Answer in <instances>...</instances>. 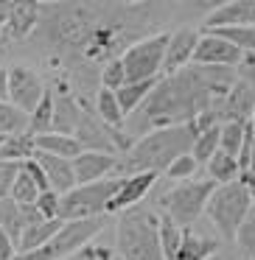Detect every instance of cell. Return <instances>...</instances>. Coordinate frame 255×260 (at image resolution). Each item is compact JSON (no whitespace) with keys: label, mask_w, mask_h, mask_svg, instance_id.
<instances>
[{"label":"cell","mask_w":255,"mask_h":260,"mask_svg":"<svg viewBox=\"0 0 255 260\" xmlns=\"http://www.w3.org/2000/svg\"><path fill=\"white\" fill-rule=\"evenodd\" d=\"M168 6L163 3H42L37 40L48 51V62L62 70L65 81L81 107H93L96 64L121 59L135 42L152 37Z\"/></svg>","instance_id":"obj_1"},{"label":"cell","mask_w":255,"mask_h":260,"mask_svg":"<svg viewBox=\"0 0 255 260\" xmlns=\"http://www.w3.org/2000/svg\"><path fill=\"white\" fill-rule=\"evenodd\" d=\"M236 84L238 76L230 68L188 64L185 70H180L174 76H163L157 90L143 104L146 126H152L154 132V129H165V126L193 123L202 115L216 112L219 104L230 95V90Z\"/></svg>","instance_id":"obj_2"},{"label":"cell","mask_w":255,"mask_h":260,"mask_svg":"<svg viewBox=\"0 0 255 260\" xmlns=\"http://www.w3.org/2000/svg\"><path fill=\"white\" fill-rule=\"evenodd\" d=\"M199 137L196 123H182V126H165V129H154L149 135L137 137L132 151L118 162L124 176L132 174H163L168 171L182 154L193 151V143Z\"/></svg>","instance_id":"obj_3"},{"label":"cell","mask_w":255,"mask_h":260,"mask_svg":"<svg viewBox=\"0 0 255 260\" xmlns=\"http://www.w3.org/2000/svg\"><path fill=\"white\" fill-rule=\"evenodd\" d=\"M115 252L121 260H165L160 243V215L146 207H135L118 215Z\"/></svg>","instance_id":"obj_4"},{"label":"cell","mask_w":255,"mask_h":260,"mask_svg":"<svg viewBox=\"0 0 255 260\" xmlns=\"http://www.w3.org/2000/svg\"><path fill=\"white\" fill-rule=\"evenodd\" d=\"M252 207H255L252 190L238 179V182H230V185L216 187V193L210 196L205 213H208L210 224L216 226V232H219L224 241H236L238 230H241V224L247 221V215L252 213Z\"/></svg>","instance_id":"obj_5"},{"label":"cell","mask_w":255,"mask_h":260,"mask_svg":"<svg viewBox=\"0 0 255 260\" xmlns=\"http://www.w3.org/2000/svg\"><path fill=\"white\" fill-rule=\"evenodd\" d=\"M216 182L213 179H188V182H174L163 196L157 199V204L163 207V213L171 221L188 230L193 226V221L208 210L210 196L216 193Z\"/></svg>","instance_id":"obj_6"},{"label":"cell","mask_w":255,"mask_h":260,"mask_svg":"<svg viewBox=\"0 0 255 260\" xmlns=\"http://www.w3.org/2000/svg\"><path fill=\"white\" fill-rule=\"evenodd\" d=\"M104 230H107V215H101V218L70 221L45 246L34 249V252H25V254H17L14 260H68L73 254H79L90 241H96V235Z\"/></svg>","instance_id":"obj_7"},{"label":"cell","mask_w":255,"mask_h":260,"mask_svg":"<svg viewBox=\"0 0 255 260\" xmlns=\"http://www.w3.org/2000/svg\"><path fill=\"white\" fill-rule=\"evenodd\" d=\"M121 179H101L93 185H76L70 193L62 196V207H59V221L70 224V221H84V218H101L107 215V207L112 196L118 193Z\"/></svg>","instance_id":"obj_8"},{"label":"cell","mask_w":255,"mask_h":260,"mask_svg":"<svg viewBox=\"0 0 255 260\" xmlns=\"http://www.w3.org/2000/svg\"><path fill=\"white\" fill-rule=\"evenodd\" d=\"M168 40H171L168 31H157V34L135 42V45L121 56L124 59L129 84L163 79V62H165V51H168Z\"/></svg>","instance_id":"obj_9"},{"label":"cell","mask_w":255,"mask_h":260,"mask_svg":"<svg viewBox=\"0 0 255 260\" xmlns=\"http://www.w3.org/2000/svg\"><path fill=\"white\" fill-rule=\"evenodd\" d=\"M48 87L42 76L29 64H12L9 68V101L25 115H34V109L42 104Z\"/></svg>","instance_id":"obj_10"},{"label":"cell","mask_w":255,"mask_h":260,"mask_svg":"<svg viewBox=\"0 0 255 260\" xmlns=\"http://www.w3.org/2000/svg\"><path fill=\"white\" fill-rule=\"evenodd\" d=\"M244 59H247L244 51H238L236 45H230L227 40H221V37H216V34H208V31H202V40H199L196 53H193V64H199V68H230V70H236Z\"/></svg>","instance_id":"obj_11"},{"label":"cell","mask_w":255,"mask_h":260,"mask_svg":"<svg viewBox=\"0 0 255 260\" xmlns=\"http://www.w3.org/2000/svg\"><path fill=\"white\" fill-rule=\"evenodd\" d=\"M160 174H132V176H121V187L118 193L112 196V202H109L107 207V215H124L129 213V210L140 207V202L149 196V190H152L154 185H157Z\"/></svg>","instance_id":"obj_12"},{"label":"cell","mask_w":255,"mask_h":260,"mask_svg":"<svg viewBox=\"0 0 255 260\" xmlns=\"http://www.w3.org/2000/svg\"><path fill=\"white\" fill-rule=\"evenodd\" d=\"M202 40L196 28H182L171 31V40H168V51H165V62H163V76H174L180 70H185L188 64H193V53H196V45Z\"/></svg>","instance_id":"obj_13"},{"label":"cell","mask_w":255,"mask_h":260,"mask_svg":"<svg viewBox=\"0 0 255 260\" xmlns=\"http://www.w3.org/2000/svg\"><path fill=\"white\" fill-rule=\"evenodd\" d=\"M236 25H255V0H230V3H219V6L205 17L202 31L236 28Z\"/></svg>","instance_id":"obj_14"},{"label":"cell","mask_w":255,"mask_h":260,"mask_svg":"<svg viewBox=\"0 0 255 260\" xmlns=\"http://www.w3.org/2000/svg\"><path fill=\"white\" fill-rule=\"evenodd\" d=\"M219 120L221 123H249L255 115V90L244 79L230 90V95L219 104Z\"/></svg>","instance_id":"obj_15"},{"label":"cell","mask_w":255,"mask_h":260,"mask_svg":"<svg viewBox=\"0 0 255 260\" xmlns=\"http://www.w3.org/2000/svg\"><path fill=\"white\" fill-rule=\"evenodd\" d=\"M40 23H42V3H34V0L31 3L29 0L12 3V14H9V23L3 28V34L12 42H23L40 31Z\"/></svg>","instance_id":"obj_16"},{"label":"cell","mask_w":255,"mask_h":260,"mask_svg":"<svg viewBox=\"0 0 255 260\" xmlns=\"http://www.w3.org/2000/svg\"><path fill=\"white\" fill-rule=\"evenodd\" d=\"M81 101L73 95V92L68 90V87L59 84L56 92H53V132L56 135H70L76 129H79L81 123Z\"/></svg>","instance_id":"obj_17"},{"label":"cell","mask_w":255,"mask_h":260,"mask_svg":"<svg viewBox=\"0 0 255 260\" xmlns=\"http://www.w3.org/2000/svg\"><path fill=\"white\" fill-rule=\"evenodd\" d=\"M37 221H42V215L37 207H23V204H17L14 199H3V202H0V226H3L6 235L14 241V246L20 243L23 232L29 230L31 224H37Z\"/></svg>","instance_id":"obj_18"},{"label":"cell","mask_w":255,"mask_h":260,"mask_svg":"<svg viewBox=\"0 0 255 260\" xmlns=\"http://www.w3.org/2000/svg\"><path fill=\"white\" fill-rule=\"evenodd\" d=\"M73 171H76V182H79V185H93V182L107 179V174L118 171V157L84 151L73 159Z\"/></svg>","instance_id":"obj_19"},{"label":"cell","mask_w":255,"mask_h":260,"mask_svg":"<svg viewBox=\"0 0 255 260\" xmlns=\"http://www.w3.org/2000/svg\"><path fill=\"white\" fill-rule=\"evenodd\" d=\"M37 165L45 171L48 182H51V190H56L59 196L70 193L79 182H76V171H73V162L70 159H62V157H53V154H45V151H37L34 154Z\"/></svg>","instance_id":"obj_20"},{"label":"cell","mask_w":255,"mask_h":260,"mask_svg":"<svg viewBox=\"0 0 255 260\" xmlns=\"http://www.w3.org/2000/svg\"><path fill=\"white\" fill-rule=\"evenodd\" d=\"M219 254V241L216 238H208L202 232H196L193 226H188L182 232V246L177 260H210Z\"/></svg>","instance_id":"obj_21"},{"label":"cell","mask_w":255,"mask_h":260,"mask_svg":"<svg viewBox=\"0 0 255 260\" xmlns=\"http://www.w3.org/2000/svg\"><path fill=\"white\" fill-rule=\"evenodd\" d=\"M37 151H45V154H53V157H62V159L73 162L79 154H84V148H81V143L73 135H56V132H51V135L37 137Z\"/></svg>","instance_id":"obj_22"},{"label":"cell","mask_w":255,"mask_h":260,"mask_svg":"<svg viewBox=\"0 0 255 260\" xmlns=\"http://www.w3.org/2000/svg\"><path fill=\"white\" fill-rule=\"evenodd\" d=\"M157 84H160V79L135 81V84H124V87H121V90L115 92V98H118V104H121V112H124V118L135 115V109L140 107V104L149 101V95L157 90Z\"/></svg>","instance_id":"obj_23"},{"label":"cell","mask_w":255,"mask_h":260,"mask_svg":"<svg viewBox=\"0 0 255 260\" xmlns=\"http://www.w3.org/2000/svg\"><path fill=\"white\" fill-rule=\"evenodd\" d=\"M65 226V221H37V224H31L29 230L23 232V238H20V243H17V254H25V252H34V249H40V246H45L48 241H51L53 235H56L59 230Z\"/></svg>","instance_id":"obj_24"},{"label":"cell","mask_w":255,"mask_h":260,"mask_svg":"<svg viewBox=\"0 0 255 260\" xmlns=\"http://www.w3.org/2000/svg\"><path fill=\"white\" fill-rule=\"evenodd\" d=\"M34 154H37V137L31 132L6 137V143L0 148V159L3 162H25V159H34Z\"/></svg>","instance_id":"obj_25"},{"label":"cell","mask_w":255,"mask_h":260,"mask_svg":"<svg viewBox=\"0 0 255 260\" xmlns=\"http://www.w3.org/2000/svg\"><path fill=\"white\" fill-rule=\"evenodd\" d=\"M205 168H208V179H213L216 185H230V182L241 179V165H238V159L224 154V151L216 154Z\"/></svg>","instance_id":"obj_26"},{"label":"cell","mask_w":255,"mask_h":260,"mask_svg":"<svg viewBox=\"0 0 255 260\" xmlns=\"http://www.w3.org/2000/svg\"><path fill=\"white\" fill-rule=\"evenodd\" d=\"M29 129H31V115L17 109L12 101H0V135L12 137V135H23Z\"/></svg>","instance_id":"obj_27"},{"label":"cell","mask_w":255,"mask_h":260,"mask_svg":"<svg viewBox=\"0 0 255 260\" xmlns=\"http://www.w3.org/2000/svg\"><path fill=\"white\" fill-rule=\"evenodd\" d=\"M219 151H221V123H219V126H210V129H205L202 135L196 137V143H193V151H191V154L196 157L199 165H208Z\"/></svg>","instance_id":"obj_28"},{"label":"cell","mask_w":255,"mask_h":260,"mask_svg":"<svg viewBox=\"0 0 255 260\" xmlns=\"http://www.w3.org/2000/svg\"><path fill=\"white\" fill-rule=\"evenodd\" d=\"M42 187H40V182L34 179V176L29 174V168H20V176H17V182H14V190H12V199L17 204H23V207H34L37 202H40V196H42Z\"/></svg>","instance_id":"obj_29"},{"label":"cell","mask_w":255,"mask_h":260,"mask_svg":"<svg viewBox=\"0 0 255 260\" xmlns=\"http://www.w3.org/2000/svg\"><path fill=\"white\" fill-rule=\"evenodd\" d=\"M96 115L104 120L107 126H112V129H121L124 126V112H121V104L118 98H115L112 90H98L96 95Z\"/></svg>","instance_id":"obj_30"},{"label":"cell","mask_w":255,"mask_h":260,"mask_svg":"<svg viewBox=\"0 0 255 260\" xmlns=\"http://www.w3.org/2000/svg\"><path fill=\"white\" fill-rule=\"evenodd\" d=\"M182 226L177 221H171L168 215H160V243H163V254L165 260H177L180 254V246H182Z\"/></svg>","instance_id":"obj_31"},{"label":"cell","mask_w":255,"mask_h":260,"mask_svg":"<svg viewBox=\"0 0 255 260\" xmlns=\"http://www.w3.org/2000/svg\"><path fill=\"white\" fill-rule=\"evenodd\" d=\"M208 34H216L221 40H227L230 45H236L238 51L255 56V25H236V28H216L208 31Z\"/></svg>","instance_id":"obj_32"},{"label":"cell","mask_w":255,"mask_h":260,"mask_svg":"<svg viewBox=\"0 0 255 260\" xmlns=\"http://www.w3.org/2000/svg\"><path fill=\"white\" fill-rule=\"evenodd\" d=\"M31 135L40 137V135H51L53 132V92L48 90L45 98H42V104L34 109V115H31Z\"/></svg>","instance_id":"obj_33"},{"label":"cell","mask_w":255,"mask_h":260,"mask_svg":"<svg viewBox=\"0 0 255 260\" xmlns=\"http://www.w3.org/2000/svg\"><path fill=\"white\" fill-rule=\"evenodd\" d=\"M247 126L249 123H221V151L230 157H241L244 140H247Z\"/></svg>","instance_id":"obj_34"},{"label":"cell","mask_w":255,"mask_h":260,"mask_svg":"<svg viewBox=\"0 0 255 260\" xmlns=\"http://www.w3.org/2000/svg\"><path fill=\"white\" fill-rule=\"evenodd\" d=\"M98 81H101L104 90H112V92H118L124 84H129L124 59H112L109 64H104V68H101V79H98Z\"/></svg>","instance_id":"obj_35"},{"label":"cell","mask_w":255,"mask_h":260,"mask_svg":"<svg viewBox=\"0 0 255 260\" xmlns=\"http://www.w3.org/2000/svg\"><path fill=\"white\" fill-rule=\"evenodd\" d=\"M236 243H238V249H241L244 257L255 260V207H252V213L247 215V221L241 224V230H238Z\"/></svg>","instance_id":"obj_36"},{"label":"cell","mask_w":255,"mask_h":260,"mask_svg":"<svg viewBox=\"0 0 255 260\" xmlns=\"http://www.w3.org/2000/svg\"><path fill=\"white\" fill-rule=\"evenodd\" d=\"M196 171H199L196 157H193V154H182V157L177 159L168 171H165V176H168V179H174V182H188V179H193V176H196Z\"/></svg>","instance_id":"obj_37"},{"label":"cell","mask_w":255,"mask_h":260,"mask_svg":"<svg viewBox=\"0 0 255 260\" xmlns=\"http://www.w3.org/2000/svg\"><path fill=\"white\" fill-rule=\"evenodd\" d=\"M20 168H23V162H3V159H0V202H3V199H12Z\"/></svg>","instance_id":"obj_38"},{"label":"cell","mask_w":255,"mask_h":260,"mask_svg":"<svg viewBox=\"0 0 255 260\" xmlns=\"http://www.w3.org/2000/svg\"><path fill=\"white\" fill-rule=\"evenodd\" d=\"M34 207L40 210V215H42L45 221H56V218H59V207H62V196H59L56 190H45Z\"/></svg>","instance_id":"obj_39"},{"label":"cell","mask_w":255,"mask_h":260,"mask_svg":"<svg viewBox=\"0 0 255 260\" xmlns=\"http://www.w3.org/2000/svg\"><path fill=\"white\" fill-rule=\"evenodd\" d=\"M115 254H118V252H115L112 246H101V243L90 241L79 254H76V260H112Z\"/></svg>","instance_id":"obj_40"},{"label":"cell","mask_w":255,"mask_h":260,"mask_svg":"<svg viewBox=\"0 0 255 260\" xmlns=\"http://www.w3.org/2000/svg\"><path fill=\"white\" fill-rule=\"evenodd\" d=\"M17 257V246H14V241L6 235V230L0 226V260H14Z\"/></svg>","instance_id":"obj_41"},{"label":"cell","mask_w":255,"mask_h":260,"mask_svg":"<svg viewBox=\"0 0 255 260\" xmlns=\"http://www.w3.org/2000/svg\"><path fill=\"white\" fill-rule=\"evenodd\" d=\"M0 101H9V70L0 64Z\"/></svg>","instance_id":"obj_42"},{"label":"cell","mask_w":255,"mask_h":260,"mask_svg":"<svg viewBox=\"0 0 255 260\" xmlns=\"http://www.w3.org/2000/svg\"><path fill=\"white\" fill-rule=\"evenodd\" d=\"M9 14H12V3H3V0H0V31L6 28V23H9Z\"/></svg>","instance_id":"obj_43"},{"label":"cell","mask_w":255,"mask_h":260,"mask_svg":"<svg viewBox=\"0 0 255 260\" xmlns=\"http://www.w3.org/2000/svg\"><path fill=\"white\" fill-rule=\"evenodd\" d=\"M249 129H252V168H249V174L255 176V115H252V120H249Z\"/></svg>","instance_id":"obj_44"},{"label":"cell","mask_w":255,"mask_h":260,"mask_svg":"<svg viewBox=\"0 0 255 260\" xmlns=\"http://www.w3.org/2000/svg\"><path fill=\"white\" fill-rule=\"evenodd\" d=\"M210 260H233V257H227V254H216V257H210Z\"/></svg>","instance_id":"obj_45"},{"label":"cell","mask_w":255,"mask_h":260,"mask_svg":"<svg viewBox=\"0 0 255 260\" xmlns=\"http://www.w3.org/2000/svg\"><path fill=\"white\" fill-rule=\"evenodd\" d=\"M3 143H6V137H3V135H0V148H3Z\"/></svg>","instance_id":"obj_46"}]
</instances>
